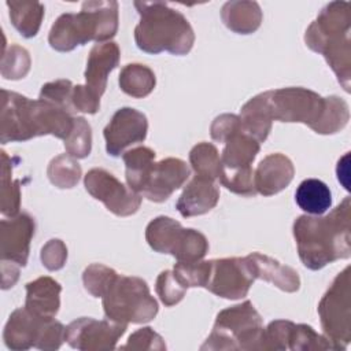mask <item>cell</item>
I'll return each mask as SVG.
<instances>
[{"mask_svg":"<svg viewBox=\"0 0 351 351\" xmlns=\"http://www.w3.org/2000/svg\"><path fill=\"white\" fill-rule=\"evenodd\" d=\"M351 200L346 197L328 215H300L292 232L302 263L319 270L328 263L351 256Z\"/></svg>","mask_w":351,"mask_h":351,"instance_id":"1","label":"cell"},{"mask_svg":"<svg viewBox=\"0 0 351 351\" xmlns=\"http://www.w3.org/2000/svg\"><path fill=\"white\" fill-rule=\"evenodd\" d=\"M74 126V117L62 107L43 99L32 100L16 92L1 89L0 141H26L52 134L66 140Z\"/></svg>","mask_w":351,"mask_h":351,"instance_id":"2","label":"cell"},{"mask_svg":"<svg viewBox=\"0 0 351 351\" xmlns=\"http://www.w3.org/2000/svg\"><path fill=\"white\" fill-rule=\"evenodd\" d=\"M266 104L271 121L300 122L318 134H333L346 128L350 110L337 96L322 97L302 86L266 90Z\"/></svg>","mask_w":351,"mask_h":351,"instance_id":"3","label":"cell"},{"mask_svg":"<svg viewBox=\"0 0 351 351\" xmlns=\"http://www.w3.org/2000/svg\"><path fill=\"white\" fill-rule=\"evenodd\" d=\"M140 22L134 27V41L147 53L167 51L173 55L188 53L195 33L188 19L163 1H134Z\"/></svg>","mask_w":351,"mask_h":351,"instance_id":"4","label":"cell"},{"mask_svg":"<svg viewBox=\"0 0 351 351\" xmlns=\"http://www.w3.org/2000/svg\"><path fill=\"white\" fill-rule=\"evenodd\" d=\"M350 26V3L332 1L321 10L304 34L306 45L325 58L346 92H350L351 80Z\"/></svg>","mask_w":351,"mask_h":351,"instance_id":"5","label":"cell"},{"mask_svg":"<svg viewBox=\"0 0 351 351\" xmlns=\"http://www.w3.org/2000/svg\"><path fill=\"white\" fill-rule=\"evenodd\" d=\"M117 30V1H84L78 14H62L53 22L48 34V43L55 51L69 52L89 41L104 43L112 38Z\"/></svg>","mask_w":351,"mask_h":351,"instance_id":"6","label":"cell"},{"mask_svg":"<svg viewBox=\"0 0 351 351\" xmlns=\"http://www.w3.org/2000/svg\"><path fill=\"white\" fill-rule=\"evenodd\" d=\"M262 317L250 300L218 313L213 330L200 350H261Z\"/></svg>","mask_w":351,"mask_h":351,"instance_id":"7","label":"cell"},{"mask_svg":"<svg viewBox=\"0 0 351 351\" xmlns=\"http://www.w3.org/2000/svg\"><path fill=\"white\" fill-rule=\"evenodd\" d=\"M101 300L106 317L119 324H144L158 314V302L138 277L117 274Z\"/></svg>","mask_w":351,"mask_h":351,"instance_id":"8","label":"cell"},{"mask_svg":"<svg viewBox=\"0 0 351 351\" xmlns=\"http://www.w3.org/2000/svg\"><path fill=\"white\" fill-rule=\"evenodd\" d=\"M64 326L55 318H43L26 307L16 308L10 315L3 339L8 348L21 351L36 347L38 350H58L64 340Z\"/></svg>","mask_w":351,"mask_h":351,"instance_id":"9","label":"cell"},{"mask_svg":"<svg viewBox=\"0 0 351 351\" xmlns=\"http://www.w3.org/2000/svg\"><path fill=\"white\" fill-rule=\"evenodd\" d=\"M145 240L154 251L170 254L178 262L202 261L208 251V241L203 233L182 228L178 221L165 215L147 225Z\"/></svg>","mask_w":351,"mask_h":351,"instance_id":"10","label":"cell"},{"mask_svg":"<svg viewBox=\"0 0 351 351\" xmlns=\"http://www.w3.org/2000/svg\"><path fill=\"white\" fill-rule=\"evenodd\" d=\"M350 266L336 276L318 304L325 337L333 350H346L351 340Z\"/></svg>","mask_w":351,"mask_h":351,"instance_id":"11","label":"cell"},{"mask_svg":"<svg viewBox=\"0 0 351 351\" xmlns=\"http://www.w3.org/2000/svg\"><path fill=\"white\" fill-rule=\"evenodd\" d=\"M84 185L92 197L100 200L108 211L118 217H129L141 206V195L123 185L104 169H90L84 177Z\"/></svg>","mask_w":351,"mask_h":351,"instance_id":"12","label":"cell"},{"mask_svg":"<svg viewBox=\"0 0 351 351\" xmlns=\"http://www.w3.org/2000/svg\"><path fill=\"white\" fill-rule=\"evenodd\" d=\"M254 281L245 256L211 259L204 288L219 298L241 299L247 296Z\"/></svg>","mask_w":351,"mask_h":351,"instance_id":"13","label":"cell"},{"mask_svg":"<svg viewBox=\"0 0 351 351\" xmlns=\"http://www.w3.org/2000/svg\"><path fill=\"white\" fill-rule=\"evenodd\" d=\"M128 325L111 319H95L90 317L77 318L64 329V340L70 347L81 351L114 350Z\"/></svg>","mask_w":351,"mask_h":351,"instance_id":"14","label":"cell"},{"mask_svg":"<svg viewBox=\"0 0 351 351\" xmlns=\"http://www.w3.org/2000/svg\"><path fill=\"white\" fill-rule=\"evenodd\" d=\"M261 350H333L330 341L310 325L287 319L271 321L263 329Z\"/></svg>","mask_w":351,"mask_h":351,"instance_id":"15","label":"cell"},{"mask_svg":"<svg viewBox=\"0 0 351 351\" xmlns=\"http://www.w3.org/2000/svg\"><path fill=\"white\" fill-rule=\"evenodd\" d=\"M147 132L148 121L143 112L132 107L117 110L103 130L107 154L114 158L121 156L132 144L144 141Z\"/></svg>","mask_w":351,"mask_h":351,"instance_id":"16","label":"cell"},{"mask_svg":"<svg viewBox=\"0 0 351 351\" xmlns=\"http://www.w3.org/2000/svg\"><path fill=\"white\" fill-rule=\"evenodd\" d=\"M34 229V218L27 213H19L8 219L3 218L0 236L1 262H12L22 267L26 266Z\"/></svg>","mask_w":351,"mask_h":351,"instance_id":"17","label":"cell"},{"mask_svg":"<svg viewBox=\"0 0 351 351\" xmlns=\"http://www.w3.org/2000/svg\"><path fill=\"white\" fill-rule=\"evenodd\" d=\"M188 165L178 158H166L155 162L149 170L141 195L151 202L162 203L184 185L189 178Z\"/></svg>","mask_w":351,"mask_h":351,"instance_id":"18","label":"cell"},{"mask_svg":"<svg viewBox=\"0 0 351 351\" xmlns=\"http://www.w3.org/2000/svg\"><path fill=\"white\" fill-rule=\"evenodd\" d=\"M295 176V167L291 159L282 154H270L265 156L254 171V184L258 193L271 196L285 189Z\"/></svg>","mask_w":351,"mask_h":351,"instance_id":"19","label":"cell"},{"mask_svg":"<svg viewBox=\"0 0 351 351\" xmlns=\"http://www.w3.org/2000/svg\"><path fill=\"white\" fill-rule=\"evenodd\" d=\"M219 200V189L215 181L206 177L195 176L184 188L176 203L178 213L185 217L203 215L213 210Z\"/></svg>","mask_w":351,"mask_h":351,"instance_id":"20","label":"cell"},{"mask_svg":"<svg viewBox=\"0 0 351 351\" xmlns=\"http://www.w3.org/2000/svg\"><path fill=\"white\" fill-rule=\"evenodd\" d=\"M119 58L121 51L114 41L95 44L89 52L84 73L86 81L85 85L100 97L106 90L108 74L118 66Z\"/></svg>","mask_w":351,"mask_h":351,"instance_id":"21","label":"cell"},{"mask_svg":"<svg viewBox=\"0 0 351 351\" xmlns=\"http://www.w3.org/2000/svg\"><path fill=\"white\" fill-rule=\"evenodd\" d=\"M223 144L225 148L221 155L219 177L252 169L251 165L261 149V143L255 137L241 129L230 136Z\"/></svg>","mask_w":351,"mask_h":351,"instance_id":"22","label":"cell"},{"mask_svg":"<svg viewBox=\"0 0 351 351\" xmlns=\"http://www.w3.org/2000/svg\"><path fill=\"white\" fill-rule=\"evenodd\" d=\"M245 259L255 280H265L289 293L296 292L300 288L299 274L291 266L281 265L278 261L259 252H251Z\"/></svg>","mask_w":351,"mask_h":351,"instance_id":"23","label":"cell"},{"mask_svg":"<svg viewBox=\"0 0 351 351\" xmlns=\"http://www.w3.org/2000/svg\"><path fill=\"white\" fill-rule=\"evenodd\" d=\"M62 287L51 277H38L26 284L25 307L43 318H55L60 307Z\"/></svg>","mask_w":351,"mask_h":351,"instance_id":"24","label":"cell"},{"mask_svg":"<svg viewBox=\"0 0 351 351\" xmlns=\"http://www.w3.org/2000/svg\"><path fill=\"white\" fill-rule=\"evenodd\" d=\"M223 25L237 34L256 32L262 22V11L256 1H228L222 5Z\"/></svg>","mask_w":351,"mask_h":351,"instance_id":"25","label":"cell"},{"mask_svg":"<svg viewBox=\"0 0 351 351\" xmlns=\"http://www.w3.org/2000/svg\"><path fill=\"white\" fill-rule=\"evenodd\" d=\"M295 202L310 215H322L332 206L329 186L318 178L303 180L295 192Z\"/></svg>","mask_w":351,"mask_h":351,"instance_id":"26","label":"cell"},{"mask_svg":"<svg viewBox=\"0 0 351 351\" xmlns=\"http://www.w3.org/2000/svg\"><path fill=\"white\" fill-rule=\"evenodd\" d=\"M240 119L243 123V129L255 137L259 143L265 141L271 130V118L266 104L265 92L250 99L243 107Z\"/></svg>","mask_w":351,"mask_h":351,"instance_id":"27","label":"cell"},{"mask_svg":"<svg viewBox=\"0 0 351 351\" xmlns=\"http://www.w3.org/2000/svg\"><path fill=\"white\" fill-rule=\"evenodd\" d=\"M155 151L148 147H136L123 152L122 158L126 167L125 177L128 186L140 195L145 185L149 170L155 163Z\"/></svg>","mask_w":351,"mask_h":351,"instance_id":"28","label":"cell"},{"mask_svg":"<svg viewBox=\"0 0 351 351\" xmlns=\"http://www.w3.org/2000/svg\"><path fill=\"white\" fill-rule=\"evenodd\" d=\"M14 27L25 38L34 37L44 18V5L38 1H7Z\"/></svg>","mask_w":351,"mask_h":351,"instance_id":"29","label":"cell"},{"mask_svg":"<svg viewBox=\"0 0 351 351\" xmlns=\"http://www.w3.org/2000/svg\"><path fill=\"white\" fill-rule=\"evenodd\" d=\"M156 84L154 71L140 63H129L119 73V88L126 95L141 99L148 96Z\"/></svg>","mask_w":351,"mask_h":351,"instance_id":"30","label":"cell"},{"mask_svg":"<svg viewBox=\"0 0 351 351\" xmlns=\"http://www.w3.org/2000/svg\"><path fill=\"white\" fill-rule=\"evenodd\" d=\"M12 162L5 151H1V196L0 210L4 217H15L21 208L19 180H12Z\"/></svg>","mask_w":351,"mask_h":351,"instance_id":"31","label":"cell"},{"mask_svg":"<svg viewBox=\"0 0 351 351\" xmlns=\"http://www.w3.org/2000/svg\"><path fill=\"white\" fill-rule=\"evenodd\" d=\"M82 170L77 159L69 154L55 156L47 169V176L52 185L60 189H70L75 186L81 178Z\"/></svg>","mask_w":351,"mask_h":351,"instance_id":"32","label":"cell"},{"mask_svg":"<svg viewBox=\"0 0 351 351\" xmlns=\"http://www.w3.org/2000/svg\"><path fill=\"white\" fill-rule=\"evenodd\" d=\"M189 162L196 176L208 180H218L221 170V156L218 149L211 143H199L189 152Z\"/></svg>","mask_w":351,"mask_h":351,"instance_id":"33","label":"cell"},{"mask_svg":"<svg viewBox=\"0 0 351 351\" xmlns=\"http://www.w3.org/2000/svg\"><path fill=\"white\" fill-rule=\"evenodd\" d=\"M66 152L75 159H84L92 149V129L84 117H74V126L64 140Z\"/></svg>","mask_w":351,"mask_h":351,"instance_id":"34","label":"cell"},{"mask_svg":"<svg viewBox=\"0 0 351 351\" xmlns=\"http://www.w3.org/2000/svg\"><path fill=\"white\" fill-rule=\"evenodd\" d=\"M30 69V56L29 52L12 44L8 49L3 51L1 58V75L7 80H21L23 78Z\"/></svg>","mask_w":351,"mask_h":351,"instance_id":"35","label":"cell"},{"mask_svg":"<svg viewBox=\"0 0 351 351\" xmlns=\"http://www.w3.org/2000/svg\"><path fill=\"white\" fill-rule=\"evenodd\" d=\"M115 276L114 269L101 263H92L82 273L84 287L93 298H101Z\"/></svg>","mask_w":351,"mask_h":351,"instance_id":"36","label":"cell"},{"mask_svg":"<svg viewBox=\"0 0 351 351\" xmlns=\"http://www.w3.org/2000/svg\"><path fill=\"white\" fill-rule=\"evenodd\" d=\"M155 291L162 303L166 307H171L182 300L186 288L178 282V280L174 277L173 270H163L156 278Z\"/></svg>","mask_w":351,"mask_h":351,"instance_id":"37","label":"cell"},{"mask_svg":"<svg viewBox=\"0 0 351 351\" xmlns=\"http://www.w3.org/2000/svg\"><path fill=\"white\" fill-rule=\"evenodd\" d=\"M73 88L74 86L70 80H56L52 82H47L41 86L38 99L53 103L71 114V111H74L71 104Z\"/></svg>","mask_w":351,"mask_h":351,"instance_id":"38","label":"cell"},{"mask_svg":"<svg viewBox=\"0 0 351 351\" xmlns=\"http://www.w3.org/2000/svg\"><path fill=\"white\" fill-rule=\"evenodd\" d=\"M122 350H166L165 340L160 335H158L152 328L145 326L134 333H132L128 339V343L121 347Z\"/></svg>","mask_w":351,"mask_h":351,"instance_id":"39","label":"cell"},{"mask_svg":"<svg viewBox=\"0 0 351 351\" xmlns=\"http://www.w3.org/2000/svg\"><path fill=\"white\" fill-rule=\"evenodd\" d=\"M243 129L240 117L234 114H222L217 117L210 128L211 138L218 143H225L230 136Z\"/></svg>","mask_w":351,"mask_h":351,"instance_id":"40","label":"cell"},{"mask_svg":"<svg viewBox=\"0 0 351 351\" xmlns=\"http://www.w3.org/2000/svg\"><path fill=\"white\" fill-rule=\"evenodd\" d=\"M41 262L43 265L53 271V270H59L64 266L66 259H67V247L64 245V243L59 239H52L49 240L41 250Z\"/></svg>","mask_w":351,"mask_h":351,"instance_id":"41","label":"cell"},{"mask_svg":"<svg viewBox=\"0 0 351 351\" xmlns=\"http://www.w3.org/2000/svg\"><path fill=\"white\" fill-rule=\"evenodd\" d=\"M71 104L74 111L96 114L100 108V96L86 85H75L71 93Z\"/></svg>","mask_w":351,"mask_h":351,"instance_id":"42","label":"cell"},{"mask_svg":"<svg viewBox=\"0 0 351 351\" xmlns=\"http://www.w3.org/2000/svg\"><path fill=\"white\" fill-rule=\"evenodd\" d=\"M1 288L8 289L14 287L19 277V266L12 262H1Z\"/></svg>","mask_w":351,"mask_h":351,"instance_id":"43","label":"cell"}]
</instances>
